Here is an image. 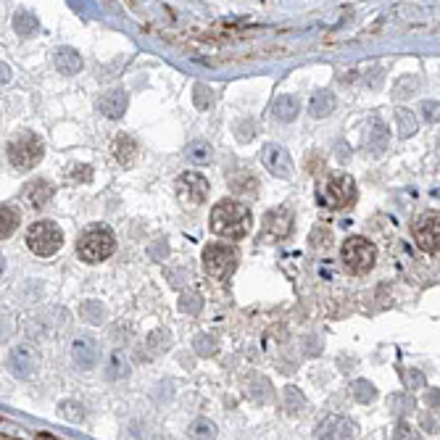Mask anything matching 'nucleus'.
Masks as SVG:
<instances>
[{
	"label": "nucleus",
	"mask_w": 440,
	"mask_h": 440,
	"mask_svg": "<svg viewBox=\"0 0 440 440\" xmlns=\"http://www.w3.org/2000/svg\"><path fill=\"white\" fill-rule=\"evenodd\" d=\"M211 230L221 238H245L251 232V211L238 200H221L211 211Z\"/></svg>",
	"instance_id": "1"
},
{
	"label": "nucleus",
	"mask_w": 440,
	"mask_h": 440,
	"mask_svg": "<svg viewBox=\"0 0 440 440\" xmlns=\"http://www.w3.org/2000/svg\"><path fill=\"white\" fill-rule=\"evenodd\" d=\"M114 248H116V238H114V230L106 227V224L88 227L77 242L79 259L88 261V264H98L103 259H109L114 254Z\"/></svg>",
	"instance_id": "2"
},
{
	"label": "nucleus",
	"mask_w": 440,
	"mask_h": 440,
	"mask_svg": "<svg viewBox=\"0 0 440 440\" xmlns=\"http://www.w3.org/2000/svg\"><path fill=\"white\" fill-rule=\"evenodd\" d=\"M43 156H45V145L37 135L24 132V135H19L16 140L8 143V161H11L19 172H29V169H34V166L43 161Z\"/></svg>",
	"instance_id": "3"
},
{
	"label": "nucleus",
	"mask_w": 440,
	"mask_h": 440,
	"mask_svg": "<svg viewBox=\"0 0 440 440\" xmlns=\"http://www.w3.org/2000/svg\"><path fill=\"white\" fill-rule=\"evenodd\" d=\"M341 259L348 272H353V275H366L374 266L377 248H374L369 240H364V238H348L341 248Z\"/></svg>",
	"instance_id": "4"
},
{
	"label": "nucleus",
	"mask_w": 440,
	"mask_h": 440,
	"mask_svg": "<svg viewBox=\"0 0 440 440\" xmlns=\"http://www.w3.org/2000/svg\"><path fill=\"white\" fill-rule=\"evenodd\" d=\"M203 266L214 280H227L238 266V251L224 242H211L203 251Z\"/></svg>",
	"instance_id": "5"
},
{
	"label": "nucleus",
	"mask_w": 440,
	"mask_h": 440,
	"mask_svg": "<svg viewBox=\"0 0 440 440\" xmlns=\"http://www.w3.org/2000/svg\"><path fill=\"white\" fill-rule=\"evenodd\" d=\"M27 245L37 256H53L64 245V235L53 221H37L27 232Z\"/></svg>",
	"instance_id": "6"
},
{
	"label": "nucleus",
	"mask_w": 440,
	"mask_h": 440,
	"mask_svg": "<svg viewBox=\"0 0 440 440\" xmlns=\"http://www.w3.org/2000/svg\"><path fill=\"white\" fill-rule=\"evenodd\" d=\"M322 193H324L322 198H324V203L330 209H345V206H351L353 200H356V182L348 174L335 172V174L327 177Z\"/></svg>",
	"instance_id": "7"
},
{
	"label": "nucleus",
	"mask_w": 440,
	"mask_h": 440,
	"mask_svg": "<svg viewBox=\"0 0 440 440\" xmlns=\"http://www.w3.org/2000/svg\"><path fill=\"white\" fill-rule=\"evenodd\" d=\"M293 230V211L290 209H272L269 214L264 216V230H261V238L266 242H277L287 238Z\"/></svg>",
	"instance_id": "8"
},
{
	"label": "nucleus",
	"mask_w": 440,
	"mask_h": 440,
	"mask_svg": "<svg viewBox=\"0 0 440 440\" xmlns=\"http://www.w3.org/2000/svg\"><path fill=\"white\" fill-rule=\"evenodd\" d=\"M177 193L187 203H203L206 195H209V179L198 174V172H185L177 179Z\"/></svg>",
	"instance_id": "9"
},
{
	"label": "nucleus",
	"mask_w": 440,
	"mask_h": 440,
	"mask_svg": "<svg viewBox=\"0 0 440 440\" xmlns=\"http://www.w3.org/2000/svg\"><path fill=\"white\" fill-rule=\"evenodd\" d=\"M261 164L275 177H282V179H287V177L293 174V158H290V153H287L282 145L277 143H269L261 148Z\"/></svg>",
	"instance_id": "10"
},
{
	"label": "nucleus",
	"mask_w": 440,
	"mask_h": 440,
	"mask_svg": "<svg viewBox=\"0 0 440 440\" xmlns=\"http://www.w3.org/2000/svg\"><path fill=\"white\" fill-rule=\"evenodd\" d=\"M438 235H440L438 214H427V216L417 224V230H414V240H417V245L425 251V254H438V248H440Z\"/></svg>",
	"instance_id": "11"
},
{
	"label": "nucleus",
	"mask_w": 440,
	"mask_h": 440,
	"mask_svg": "<svg viewBox=\"0 0 440 440\" xmlns=\"http://www.w3.org/2000/svg\"><path fill=\"white\" fill-rule=\"evenodd\" d=\"M8 369L16 377H32L34 369H37V353L27 345H16L11 353H8Z\"/></svg>",
	"instance_id": "12"
},
{
	"label": "nucleus",
	"mask_w": 440,
	"mask_h": 440,
	"mask_svg": "<svg viewBox=\"0 0 440 440\" xmlns=\"http://www.w3.org/2000/svg\"><path fill=\"white\" fill-rule=\"evenodd\" d=\"M22 198L32 206V209H43V206H48L50 203V198H53V185L48 182V179H32V182H27L22 190Z\"/></svg>",
	"instance_id": "13"
},
{
	"label": "nucleus",
	"mask_w": 440,
	"mask_h": 440,
	"mask_svg": "<svg viewBox=\"0 0 440 440\" xmlns=\"http://www.w3.org/2000/svg\"><path fill=\"white\" fill-rule=\"evenodd\" d=\"M98 353L100 348L92 338H77V341L71 343V356H74V364H77L79 369L95 366L98 364Z\"/></svg>",
	"instance_id": "14"
},
{
	"label": "nucleus",
	"mask_w": 440,
	"mask_h": 440,
	"mask_svg": "<svg viewBox=\"0 0 440 440\" xmlns=\"http://www.w3.org/2000/svg\"><path fill=\"white\" fill-rule=\"evenodd\" d=\"M127 103H130V98H127L124 90H109L106 95L98 98V111L109 119H121L124 111H127Z\"/></svg>",
	"instance_id": "15"
},
{
	"label": "nucleus",
	"mask_w": 440,
	"mask_h": 440,
	"mask_svg": "<svg viewBox=\"0 0 440 440\" xmlns=\"http://www.w3.org/2000/svg\"><path fill=\"white\" fill-rule=\"evenodd\" d=\"M332 111H335V95L330 90H317L311 103H308V114L314 119H324V116H330Z\"/></svg>",
	"instance_id": "16"
},
{
	"label": "nucleus",
	"mask_w": 440,
	"mask_h": 440,
	"mask_svg": "<svg viewBox=\"0 0 440 440\" xmlns=\"http://www.w3.org/2000/svg\"><path fill=\"white\" fill-rule=\"evenodd\" d=\"M53 64L61 74H77L79 69H82V58H79L77 50H71V48H61V50H55Z\"/></svg>",
	"instance_id": "17"
},
{
	"label": "nucleus",
	"mask_w": 440,
	"mask_h": 440,
	"mask_svg": "<svg viewBox=\"0 0 440 440\" xmlns=\"http://www.w3.org/2000/svg\"><path fill=\"white\" fill-rule=\"evenodd\" d=\"M301 111V103H298L296 95H280V98L272 103V114H275L277 121H293Z\"/></svg>",
	"instance_id": "18"
},
{
	"label": "nucleus",
	"mask_w": 440,
	"mask_h": 440,
	"mask_svg": "<svg viewBox=\"0 0 440 440\" xmlns=\"http://www.w3.org/2000/svg\"><path fill=\"white\" fill-rule=\"evenodd\" d=\"M111 153H114V158H116L121 166H130L135 161V153H137V143H135L132 137H127V135H119V137L114 140Z\"/></svg>",
	"instance_id": "19"
},
{
	"label": "nucleus",
	"mask_w": 440,
	"mask_h": 440,
	"mask_svg": "<svg viewBox=\"0 0 440 440\" xmlns=\"http://www.w3.org/2000/svg\"><path fill=\"white\" fill-rule=\"evenodd\" d=\"M366 148H369V153L372 156H380L387 148V127L380 119L372 121V127H369V135H366Z\"/></svg>",
	"instance_id": "20"
},
{
	"label": "nucleus",
	"mask_w": 440,
	"mask_h": 440,
	"mask_svg": "<svg viewBox=\"0 0 440 440\" xmlns=\"http://www.w3.org/2000/svg\"><path fill=\"white\" fill-rule=\"evenodd\" d=\"M19 221H22V214L16 206H8V203H3L0 206V240H6V238H11L16 227H19Z\"/></svg>",
	"instance_id": "21"
},
{
	"label": "nucleus",
	"mask_w": 440,
	"mask_h": 440,
	"mask_svg": "<svg viewBox=\"0 0 440 440\" xmlns=\"http://www.w3.org/2000/svg\"><path fill=\"white\" fill-rule=\"evenodd\" d=\"M248 383H251V385H248V396L254 398L256 404H264V401L272 398V385H269V380H266V377L254 374Z\"/></svg>",
	"instance_id": "22"
},
{
	"label": "nucleus",
	"mask_w": 440,
	"mask_h": 440,
	"mask_svg": "<svg viewBox=\"0 0 440 440\" xmlns=\"http://www.w3.org/2000/svg\"><path fill=\"white\" fill-rule=\"evenodd\" d=\"M187 435L193 440H216V425L211 419H195L187 427Z\"/></svg>",
	"instance_id": "23"
},
{
	"label": "nucleus",
	"mask_w": 440,
	"mask_h": 440,
	"mask_svg": "<svg viewBox=\"0 0 440 440\" xmlns=\"http://www.w3.org/2000/svg\"><path fill=\"white\" fill-rule=\"evenodd\" d=\"M185 158L190 164H209L211 161V145L203 143V140H195V143L187 145Z\"/></svg>",
	"instance_id": "24"
},
{
	"label": "nucleus",
	"mask_w": 440,
	"mask_h": 440,
	"mask_svg": "<svg viewBox=\"0 0 440 440\" xmlns=\"http://www.w3.org/2000/svg\"><path fill=\"white\" fill-rule=\"evenodd\" d=\"M79 317L90 324H100V322L106 319V308L100 306L98 301H85L82 306H79Z\"/></svg>",
	"instance_id": "25"
},
{
	"label": "nucleus",
	"mask_w": 440,
	"mask_h": 440,
	"mask_svg": "<svg viewBox=\"0 0 440 440\" xmlns=\"http://www.w3.org/2000/svg\"><path fill=\"white\" fill-rule=\"evenodd\" d=\"M245 185H248V195H256L259 182H256V177L251 174V172H238V174L232 177V190H235L238 195H245Z\"/></svg>",
	"instance_id": "26"
},
{
	"label": "nucleus",
	"mask_w": 440,
	"mask_h": 440,
	"mask_svg": "<svg viewBox=\"0 0 440 440\" xmlns=\"http://www.w3.org/2000/svg\"><path fill=\"white\" fill-rule=\"evenodd\" d=\"M396 121H398V135L401 137H411L417 132V119L408 109H398L396 111Z\"/></svg>",
	"instance_id": "27"
},
{
	"label": "nucleus",
	"mask_w": 440,
	"mask_h": 440,
	"mask_svg": "<svg viewBox=\"0 0 440 440\" xmlns=\"http://www.w3.org/2000/svg\"><path fill=\"white\" fill-rule=\"evenodd\" d=\"M193 100H195V106H198L200 111H209L211 106H214V90H211L209 85L198 82L195 90H193Z\"/></svg>",
	"instance_id": "28"
},
{
	"label": "nucleus",
	"mask_w": 440,
	"mask_h": 440,
	"mask_svg": "<svg viewBox=\"0 0 440 440\" xmlns=\"http://www.w3.org/2000/svg\"><path fill=\"white\" fill-rule=\"evenodd\" d=\"M193 348H195L198 356H214V353L219 351V343H216L214 335H198L195 343H193Z\"/></svg>",
	"instance_id": "29"
},
{
	"label": "nucleus",
	"mask_w": 440,
	"mask_h": 440,
	"mask_svg": "<svg viewBox=\"0 0 440 440\" xmlns=\"http://www.w3.org/2000/svg\"><path fill=\"white\" fill-rule=\"evenodd\" d=\"M13 29L27 37V34L37 32V19H34L32 13H16L13 16Z\"/></svg>",
	"instance_id": "30"
},
{
	"label": "nucleus",
	"mask_w": 440,
	"mask_h": 440,
	"mask_svg": "<svg viewBox=\"0 0 440 440\" xmlns=\"http://www.w3.org/2000/svg\"><path fill=\"white\" fill-rule=\"evenodd\" d=\"M374 396H377V390L372 387V383H366V380L353 383V398H356L359 404H372Z\"/></svg>",
	"instance_id": "31"
},
{
	"label": "nucleus",
	"mask_w": 440,
	"mask_h": 440,
	"mask_svg": "<svg viewBox=\"0 0 440 440\" xmlns=\"http://www.w3.org/2000/svg\"><path fill=\"white\" fill-rule=\"evenodd\" d=\"M285 406H287V411H293V414H298L301 408L306 406V398L301 396L298 387H293V385L285 387Z\"/></svg>",
	"instance_id": "32"
},
{
	"label": "nucleus",
	"mask_w": 440,
	"mask_h": 440,
	"mask_svg": "<svg viewBox=\"0 0 440 440\" xmlns=\"http://www.w3.org/2000/svg\"><path fill=\"white\" fill-rule=\"evenodd\" d=\"M127 372H130L127 359H124L121 353H114V356H111V364H109V377L111 380H116V377H127Z\"/></svg>",
	"instance_id": "33"
},
{
	"label": "nucleus",
	"mask_w": 440,
	"mask_h": 440,
	"mask_svg": "<svg viewBox=\"0 0 440 440\" xmlns=\"http://www.w3.org/2000/svg\"><path fill=\"white\" fill-rule=\"evenodd\" d=\"M200 306H203V301H200L198 293H182L179 296V308L187 311V314H198Z\"/></svg>",
	"instance_id": "34"
},
{
	"label": "nucleus",
	"mask_w": 440,
	"mask_h": 440,
	"mask_svg": "<svg viewBox=\"0 0 440 440\" xmlns=\"http://www.w3.org/2000/svg\"><path fill=\"white\" fill-rule=\"evenodd\" d=\"M69 179H71V182H90V179H92V166L88 164L69 166Z\"/></svg>",
	"instance_id": "35"
},
{
	"label": "nucleus",
	"mask_w": 440,
	"mask_h": 440,
	"mask_svg": "<svg viewBox=\"0 0 440 440\" xmlns=\"http://www.w3.org/2000/svg\"><path fill=\"white\" fill-rule=\"evenodd\" d=\"M393 440H419L417 429H414V425H408L406 419L404 422H398L396 429H393Z\"/></svg>",
	"instance_id": "36"
},
{
	"label": "nucleus",
	"mask_w": 440,
	"mask_h": 440,
	"mask_svg": "<svg viewBox=\"0 0 440 440\" xmlns=\"http://www.w3.org/2000/svg\"><path fill=\"white\" fill-rule=\"evenodd\" d=\"M172 345V335L166 330H156L153 335H151V348L153 351H166Z\"/></svg>",
	"instance_id": "37"
},
{
	"label": "nucleus",
	"mask_w": 440,
	"mask_h": 440,
	"mask_svg": "<svg viewBox=\"0 0 440 440\" xmlns=\"http://www.w3.org/2000/svg\"><path fill=\"white\" fill-rule=\"evenodd\" d=\"M61 414H64L67 419H71V422H79V419L85 417L82 406H79V404H74V401H64V404H61Z\"/></svg>",
	"instance_id": "38"
},
{
	"label": "nucleus",
	"mask_w": 440,
	"mask_h": 440,
	"mask_svg": "<svg viewBox=\"0 0 440 440\" xmlns=\"http://www.w3.org/2000/svg\"><path fill=\"white\" fill-rule=\"evenodd\" d=\"M422 116L425 121H438V103H432V100L422 103Z\"/></svg>",
	"instance_id": "39"
},
{
	"label": "nucleus",
	"mask_w": 440,
	"mask_h": 440,
	"mask_svg": "<svg viewBox=\"0 0 440 440\" xmlns=\"http://www.w3.org/2000/svg\"><path fill=\"white\" fill-rule=\"evenodd\" d=\"M238 130H240V132H238V140H245V143H248V140L254 137V124H251V121H248V124H240Z\"/></svg>",
	"instance_id": "40"
},
{
	"label": "nucleus",
	"mask_w": 440,
	"mask_h": 440,
	"mask_svg": "<svg viewBox=\"0 0 440 440\" xmlns=\"http://www.w3.org/2000/svg\"><path fill=\"white\" fill-rule=\"evenodd\" d=\"M166 254H169V245H166L164 240H161V242H153V245H151V256H156L158 261H161V256H166Z\"/></svg>",
	"instance_id": "41"
},
{
	"label": "nucleus",
	"mask_w": 440,
	"mask_h": 440,
	"mask_svg": "<svg viewBox=\"0 0 440 440\" xmlns=\"http://www.w3.org/2000/svg\"><path fill=\"white\" fill-rule=\"evenodd\" d=\"M8 79H11V69L6 64H0V82H8Z\"/></svg>",
	"instance_id": "42"
},
{
	"label": "nucleus",
	"mask_w": 440,
	"mask_h": 440,
	"mask_svg": "<svg viewBox=\"0 0 440 440\" xmlns=\"http://www.w3.org/2000/svg\"><path fill=\"white\" fill-rule=\"evenodd\" d=\"M3 272H6V259L0 256V275H3Z\"/></svg>",
	"instance_id": "43"
}]
</instances>
